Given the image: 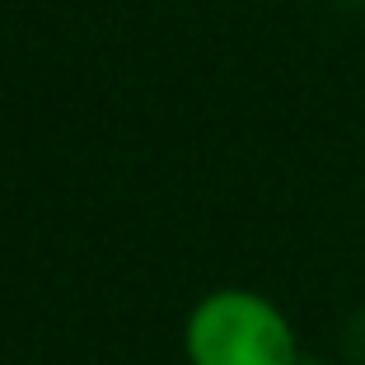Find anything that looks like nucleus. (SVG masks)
Returning a JSON list of instances; mask_svg holds the SVG:
<instances>
[{"label":"nucleus","instance_id":"nucleus-1","mask_svg":"<svg viewBox=\"0 0 365 365\" xmlns=\"http://www.w3.org/2000/svg\"><path fill=\"white\" fill-rule=\"evenodd\" d=\"M182 356L187 365H300V337L272 295L220 286L187 309Z\"/></svg>","mask_w":365,"mask_h":365}]
</instances>
